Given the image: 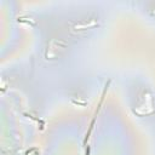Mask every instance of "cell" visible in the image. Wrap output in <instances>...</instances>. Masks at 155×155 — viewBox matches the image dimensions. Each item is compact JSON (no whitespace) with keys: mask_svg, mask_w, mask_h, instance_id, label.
Wrapping results in <instances>:
<instances>
[{"mask_svg":"<svg viewBox=\"0 0 155 155\" xmlns=\"http://www.w3.org/2000/svg\"><path fill=\"white\" fill-rule=\"evenodd\" d=\"M67 47V44L61 41V40H53L50 42V45L47 46V50H46V57L53 59V58H57L62 51H64Z\"/></svg>","mask_w":155,"mask_h":155,"instance_id":"6da1fadb","label":"cell"},{"mask_svg":"<svg viewBox=\"0 0 155 155\" xmlns=\"http://www.w3.org/2000/svg\"><path fill=\"white\" fill-rule=\"evenodd\" d=\"M94 25H97V21L96 18H87V19H81L79 23H76V25L74 27V30L75 31H80V30H86V29H90V28H93Z\"/></svg>","mask_w":155,"mask_h":155,"instance_id":"7a4b0ae2","label":"cell"}]
</instances>
